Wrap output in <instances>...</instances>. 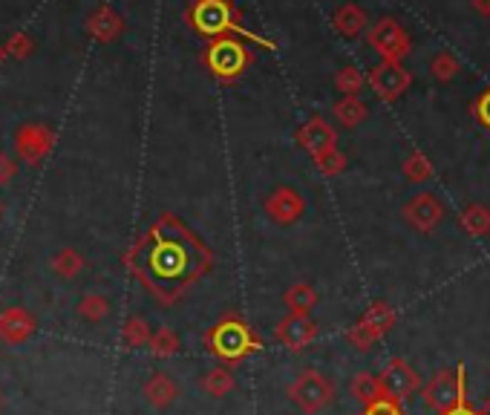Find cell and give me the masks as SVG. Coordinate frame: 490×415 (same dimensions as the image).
<instances>
[{
	"label": "cell",
	"mask_w": 490,
	"mask_h": 415,
	"mask_svg": "<svg viewBox=\"0 0 490 415\" xmlns=\"http://www.w3.org/2000/svg\"><path fill=\"white\" fill-rule=\"evenodd\" d=\"M283 303H286V309L292 314H309L318 306V292H314L309 283H294L292 289L283 294Z\"/></svg>",
	"instance_id": "ffe728a7"
},
{
	"label": "cell",
	"mask_w": 490,
	"mask_h": 415,
	"mask_svg": "<svg viewBox=\"0 0 490 415\" xmlns=\"http://www.w3.org/2000/svg\"><path fill=\"white\" fill-rule=\"evenodd\" d=\"M458 70H462V61H458V58H456L453 53H447V50L436 53L433 61H430V72L438 78V82H453V78L458 75Z\"/></svg>",
	"instance_id": "83f0119b"
},
{
	"label": "cell",
	"mask_w": 490,
	"mask_h": 415,
	"mask_svg": "<svg viewBox=\"0 0 490 415\" xmlns=\"http://www.w3.org/2000/svg\"><path fill=\"white\" fill-rule=\"evenodd\" d=\"M421 398L427 407H433L436 412H445L450 407H456L465 395V366L458 363L456 370H441L436 372L430 381L424 384Z\"/></svg>",
	"instance_id": "8992f818"
},
{
	"label": "cell",
	"mask_w": 490,
	"mask_h": 415,
	"mask_svg": "<svg viewBox=\"0 0 490 415\" xmlns=\"http://www.w3.org/2000/svg\"><path fill=\"white\" fill-rule=\"evenodd\" d=\"M479 415H490V398L482 404V410H479Z\"/></svg>",
	"instance_id": "74e56055"
},
{
	"label": "cell",
	"mask_w": 490,
	"mask_h": 415,
	"mask_svg": "<svg viewBox=\"0 0 490 415\" xmlns=\"http://www.w3.org/2000/svg\"><path fill=\"white\" fill-rule=\"evenodd\" d=\"M4 217H6V205L0 202V222H4Z\"/></svg>",
	"instance_id": "ab89813d"
},
{
	"label": "cell",
	"mask_w": 490,
	"mask_h": 415,
	"mask_svg": "<svg viewBox=\"0 0 490 415\" xmlns=\"http://www.w3.org/2000/svg\"><path fill=\"white\" fill-rule=\"evenodd\" d=\"M87 32L96 41H101V43H113L124 32V18H121L119 12L110 9V6H99L87 18Z\"/></svg>",
	"instance_id": "e0dca14e"
},
{
	"label": "cell",
	"mask_w": 490,
	"mask_h": 415,
	"mask_svg": "<svg viewBox=\"0 0 490 415\" xmlns=\"http://www.w3.org/2000/svg\"><path fill=\"white\" fill-rule=\"evenodd\" d=\"M141 392H145V401L156 410H168L177 404V398H179V384L173 381L168 372H153L148 381H145V387H141Z\"/></svg>",
	"instance_id": "2e32d148"
},
{
	"label": "cell",
	"mask_w": 490,
	"mask_h": 415,
	"mask_svg": "<svg viewBox=\"0 0 490 415\" xmlns=\"http://www.w3.org/2000/svg\"><path fill=\"white\" fill-rule=\"evenodd\" d=\"M251 61H255V55L240 38H214L202 53L205 70L223 84H234L251 67Z\"/></svg>",
	"instance_id": "7a4b0ae2"
},
{
	"label": "cell",
	"mask_w": 490,
	"mask_h": 415,
	"mask_svg": "<svg viewBox=\"0 0 490 415\" xmlns=\"http://www.w3.org/2000/svg\"><path fill=\"white\" fill-rule=\"evenodd\" d=\"M148 349L156 355V358H173L179 352V334L162 326V329H156L150 334V341H148Z\"/></svg>",
	"instance_id": "d4e9b609"
},
{
	"label": "cell",
	"mask_w": 490,
	"mask_h": 415,
	"mask_svg": "<svg viewBox=\"0 0 490 415\" xmlns=\"http://www.w3.org/2000/svg\"><path fill=\"white\" fill-rule=\"evenodd\" d=\"M473 9L485 14V18H490V0H473Z\"/></svg>",
	"instance_id": "8d00e7d4"
},
{
	"label": "cell",
	"mask_w": 490,
	"mask_h": 415,
	"mask_svg": "<svg viewBox=\"0 0 490 415\" xmlns=\"http://www.w3.org/2000/svg\"><path fill=\"white\" fill-rule=\"evenodd\" d=\"M331 113H335V119L343 124V127H358L363 119L370 116V107L363 104L358 95H343V99L331 107Z\"/></svg>",
	"instance_id": "44dd1931"
},
{
	"label": "cell",
	"mask_w": 490,
	"mask_h": 415,
	"mask_svg": "<svg viewBox=\"0 0 490 415\" xmlns=\"http://www.w3.org/2000/svg\"><path fill=\"white\" fill-rule=\"evenodd\" d=\"M274 338L289 349V352H300L306 349L314 338H318V323L309 314H286L274 329Z\"/></svg>",
	"instance_id": "8fae6325"
},
{
	"label": "cell",
	"mask_w": 490,
	"mask_h": 415,
	"mask_svg": "<svg viewBox=\"0 0 490 415\" xmlns=\"http://www.w3.org/2000/svg\"><path fill=\"white\" fill-rule=\"evenodd\" d=\"M395 321H399L395 309L387 306L384 300H378V303H372L367 312H363L360 321H358L350 332H346V338H350V343H352L355 349L367 352V349H372V346L395 326Z\"/></svg>",
	"instance_id": "5b68a950"
},
{
	"label": "cell",
	"mask_w": 490,
	"mask_h": 415,
	"mask_svg": "<svg viewBox=\"0 0 490 415\" xmlns=\"http://www.w3.org/2000/svg\"><path fill=\"white\" fill-rule=\"evenodd\" d=\"M202 392H208L211 398H226L234 390V372L226 370V366H214L202 375Z\"/></svg>",
	"instance_id": "603a6c76"
},
{
	"label": "cell",
	"mask_w": 490,
	"mask_h": 415,
	"mask_svg": "<svg viewBox=\"0 0 490 415\" xmlns=\"http://www.w3.org/2000/svg\"><path fill=\"white\" fill-rule=\"evenodd\" d=\"M78 314L90 323H101L110 314V300L104 294H87L82 303H78Z\"/></svg>",
	"instance_id": "f1b7e54d"
},
{
	"label": "cell",
	"mask_w": 490,
	"mask_h": 415,
	"mask_svg": "<svg viewBox=\"0 0 490 415\" xmlns=\"http://www.w3.org/2000/svg\"><path fill=\"white\" fill-rule=\"evenodd\" d=\"M441 217H445V205L436 194H418L404 205L407 226H413L421 234H430L441 222Z\"/></svg>",
	"instance_id": "4fadbf2b"
},
{
	"label": "cell",
	"mask_w": 490,
	"mask_h": 415,
	"mask_svg": "<svg viewBox=\"0 0 490 415\" xmlns=\"http://www.w3.org/2000/svg\"><path fill=\"white\" fill-rule=\"evenodd\" d=\"M150 323L145 321V317H130L128 323H124V329H121V338H124V343H128L130 349H139V346H148V341H150Z\"/></svg>",
	"instance_id": "4316f807"
},
{
	"label": "cell",
	"mask_w": 490,
	"mask_h": 415,
	"mask_svg": "<svg viewBox=\"0 0 490 415\" xmlns=\"http://www.w3.org/2000/svg\"><path fill=\"white\" fill-rule=\"evenodd\" d=\"M331 24H335V29L341 32L343 38H358L367 32L370 26V14L363 12L358 4H343L335 9V14H331Z\"/></svg>",
	"instance_id": "ac0fdd59"
},
{
	"label": "cell",
	"mask_w": 490,
	"mask_h": 415,
	"mask_svg": "<svg viewBox=\"0 0 490 415\" xmlns=\"http://www.w3.org/2000/svg\"><path fill=\"white\" fill-rule=\"evenodd\" d=\"M436 415H479V410H473L470 404H467V398H462L456 407H450V410H445V412H436Z\"/></svg>",
	"instance_id": "d590c367"
},
{
	"label": "cell",
	"mask_w": 490,
	"mask_h": 415,
	"mask_svg": "<svg viewBox=\"0 0 490 415\" xmlns=\"http://www.w3.org/2000/svg\"><path fill=\"white\" fill-rule=\"evenodd\" d=\"M367 84L372 87V92L381 101H399L401 95L409 90V84H413V75L401 67V61H381L370 72Z\"/></svg>",
	"instance_id": "30bf717a"
},
{
	"label": "cell",
	"mask_w": 490,
	"mask_h": 415,
	"mask_svg": "<svg viewBox=\"0 0 490 415\" xmlns=\"http://www.w3.org/2000/svg\"><path fill=\"white\" fill-rule=\"evenodd\" d=\"M458 222H462V228L465 234L470 236H487L490 234V211H487V205H467L462 217H458Z\"/></svg>",
	"instance_id": "7402d4cb"
},
{
	"label": "cell",
	"mask_w": 490,
	"mask_h": 415,
	"mask_svg": "<svg viewBox=\"0 0 490 415\" xmlns=\"http://www.w3.org/2000/svg\"><path fill=\"white\" fill-rule=\"evenodd\" d=\"M286 392L297 410H303L306 415H314L331 404V398H335V384H331V378H326L318 370H303L292 381Z\"/></svg>",
	"instance_id": "277c9868"
},
{
	"label": "cell",
	"mask_w": 490,
	"mask_h": 415,
	"mask_svg": "<svg viewBox=\"0 0 490 415\" xmlns=\"http://www.w3.org/2000/svg\"><path fill=\"white\" fill-rule=\"evenodd\" d=\"M0 410H4V390H0Z\"/></svg>",
	"instance_id": "60d3db41"
},
{
	"label": "cell",
	"mask_w": 490,
	"mask_h": 415,
	"mask_svg": "<svg viewBox=\"0 0 490 415\" xmlns=\"http://www.w3.org/2000/svg\"><path fill=\"white\" fill-rule=\"evenodd\" d=\"M367 41L381 55V61H401L413 50V41H409L407 29L395 18H381L378 24H372V29L367 32Z\"/></svg>",
	"instance_id": "ba28073f"
},
{
	"label": "cell",
	"mask_w": 490,
	"mask_h": 415,
	"mask_svg": "<svg viewBox=\"0 0 490 415\" xmlns=\"http://www.w3.org/2000/svg\"><path fill=\"white\" fill-rule=\"evenodd\" d=\"M4 61H6V50H4V43H0V67H4Z\"/></svg>",
	"instance_id": "f35d334b"
},
{
	"label": "cell",
	"mask_w": 490,
	"mask_h": 415,
	"mask_svg": "<svg viewBox=\"0 0 490 415\" xmlns=\"http://www.w3.org/2000/svg\"><path fill=\"white\" fill-rule=\"evenodd\" d=\"M55 139L58 136L50 124H41V121L21 124L18 133H14V153H18V159L26 165H41L43 159L53 153Z\"/></svg>",
	"instance_id": "52a82bcc"
},
{
	"label": "cell",
	"mask_w": 490,
	"mask_h": 415,
	"mask_svg": "<svg viewBox=\"0 0 490 415\" xmlns=\"http://www.w3.org/2000/svg\"><path fill=\"white\" fill-rule=\"evenodd\" d=\"M205 341H208V349H214V352L226 361H243L248 352H255L260 346V341L251 334V329L243 321H231V317L219 321L205 334Z\"/></svg>",
	"instance_id": "3957f363"
},
{
	"label": "cell",
	"mask_w": 490,
	"mask_h": 415,
	"mask_svg": "<svg viewBox=\"0 0 490 415\" xmlns=\"http://www.w3.org/2000/svg\"><path fill=\"white\" fill-rule=\"evenodd\" d=\"M314 165H318V170L323 173V177H338V173L346 170V156L338 148H331L323 156L314 159Z\"/></svg>",
	"instance_id": "1f68e13d"
},
{
	"label": "cell",
	"mask_w": 490,
	"mask_h": 415,
	"mask_svg": "<svg viewBox=\"0 0 490 415\" xmlns=\"http://www.w3.org/2000/svg\"><path fill=\"white\" fill-rule=\"evenodd\" d=\"M363 415H407L399 401H389V398H378L375 404L363 407Z\"/></svg>",
	"instance_id": "836d02e7"
},
{
	"label": "cell",
	"mask_w": 490,
	"mask_h": 415,
	"mask_svg": "<svg viewBox=\"0 0 490 415\" xmlns=\"http://www.w3.org/2000/svg\"><path fill=\"white\" fill-rule=\"evenodd\" d=\"M470 113H473V119H476L482 127H487V130H490V87L479 95L476 101L470 104Z\"/></svg>",
	"instance_id": "d6a6232c"
},
{
	"label": "cell",
	"mask_w": 490,
	"mask_h": 415,
	"mask_svg": "<svg viewBox=\"0 0 490 415\" xmlns=\"http://www.w3.org/2000/svg\"><path fill=\"white\" fill-rule=\"evenodd\" d=\"M352 395H355V401L363 404V407H370V404L378 401V398H384L381 384H378V375H370V372L355 375L352 378Z\"/></svg>",
	"instance_id": "cb8c5ba5"
},
{
	"label": "cell",
	"mask_w": 490,
	"mask_h": 415,
	"mask_svg": "<svg viewBox=\"0 0 490 415\" xmlns=\"http://www.w3.org/2000/svg\"><path fill=\"white\" fill-rule=\"evenodd\" d=\"M18 177V162L9 153H0V185H9Z\"/></svg>",
	"instance_id": "e575fe53"
},
{
	"label": "cell",
	"mask_w": 490,
	"mask_h": 415,
	"mask_svg": "<svg viewBox=\"0 0 490 415\" xmlns=\"http://www.w3.org/2000/svg\"><path fill=\"white\" fill-rule=\"evenodd\" d=\"M35 314L26 312L21 306H12L6 312H0V341L9 346H18L24 341H29L35 334Z\"/></svg>",
	"instance_id": "9a60e30c"
},
{
	"label": "cell",
	"mask_w": 490,
	"mask_h": 415,
	"mask_svg": "<svg viewBox=\"0 0 490 415\" xmlns=\"http://www.w3.org/2000/svg\"><path fill=\"white\" fill-rule=\"evenodd\" d=\"M378 384H381V395L384 398L404 404L409 395L421 390V378H418V372L404 358H392L384 366V372L378 375Z\"/></svg>",
	"instance_id": "9c48e42d"
},
{
	"label": "cell",
	"mask_w": 490,
	"mask_h": 415,
	"mask_svg": "<svg viewBox=\"0 0 490 415\" xmlns=\"http://www.w3.org/2000/svg\"><path fill=\"white\" fill-rule=\"evenodd\" d=\"M84 265H87V260H84V254L82 251H75V248H61L55 257L50 260V268L55 271V275L61 277V280H72V277H78L84 271Z\"/></svg>",
	"instance_id": "d6986e66"
},
{
	"label": "cell",
	"mask_w": 490,
	"mask_h": 415,
	"mask_svg": "<svg viewBox=\"0 0 490 415\" xmlns=\"http://www.w3.org/2000/svg\"><path fill=\"white\" fill-rule=\"evenodd\" d=\"M297 145L303 148L312 159H318V156H323L326 150L338 148V133H335V127H331L326 119L314 116V119H309V121L297 130Z\"/></svg>",
	"instance_id": "5bb4252c"
},
{
	"label": "cell",
	"mask_w": 490,
	"mask_h": 415,
	"mask_svg": "<svg viewBox=\"0 0 490 415\" xmlns=\"http://www.w3.org/2000/svg\"><path fill=\"white\" fill-rule=\"evenodd\" d=\"M185 21L191 24L194 32L205 38H245L251 43L263 46V50H274V43L257 35V32L245 29L243 24V12L236 9L231 0H194L185 12Z\"/></svg>",
	"instance_id": "6da1fadb"
},
{
	"label": "cell",
	"mask_w": 490,
	"mask_h": 415,
	"mask_svg": "<svg viewBox=\"0 0 490 415\" xmlns=\"http://www.w3.org/2000/svg\"><path fill=\"white\" fill-rule=\"evenodd\" d=\"M265 214L277 226H294V222L306 214V199L292 188H277L268 194V199L263 202Z\"/></svg>",
	"instance_id": "7c38bea8"
},
{
	"label": "cell",
	"mask_w": 490,
	"mask_h": 415,
	"mask_svg": "<svg viewBox=\"0 0 490 415\" xmlns=\"http://www.w3.org/2000/svg\"><path fill=\"white\" fill-rule=\"evenodd\" d=\"M4 50H6V58H18V61H24V58L33 55L35 41L29 38L26 32H12V35L6 38V43H4Z\"/></svg>",
	"instance_id": "4dcf8cb0"
},
{
	"label": "cell",
	"mask_w": 490,
	"mask_h": 415,
	"mask_svg": "<svg viewBox=\"0 0 490 415\" xmlns=\"http://www.w3.org/2000/svg\"><path fill=\"white\" fill-rule=\"evenodd\" d=\"M363 84H367V75H363L358 67H343L338 70L335 75V87L343 92V95H358L363 90Z\"/></svg>",
	"instance_id": "f546056e"
},
{
	"label": "cell",
	"mask_w": 490,
	"mask_h": 415,
	"mask_svg": "<svg viewBox=\"0 0 490 415\" xmlns=\"http://www.w3.org/2000/svg\"><path fill=\"white\" fill-rule=\"evenodd\" d=\"M401 170H404V177H407L409 182H427V179L433 177V162H430V159H427L421 150H413V153L404 159Z\"/></svg>",
	"instance_id": "484cf974"
}]
</instances>
